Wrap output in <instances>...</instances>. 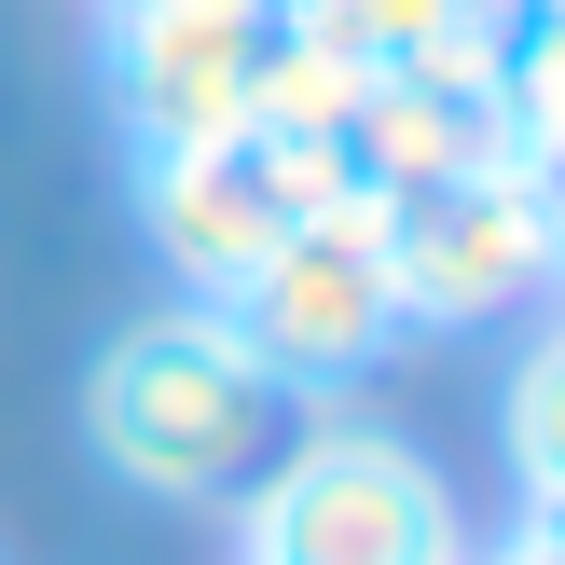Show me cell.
<instances>
[{
    "label": "cell",
    "instance_id": "cell-1",
    "mask_svg": "<svg viewBox=\"0 0 565 565\" xmlns=\"http://www.w3.org/2000/svg\"><path fill=\"white\" fill-rule=\"evenodd\" d=\"M303 428V401L248 359V331L221 303L166 290L152 318H125L83 359V456L152 511H235L276 469V441Z\"/></svg>",
    "mask_w": 565,
    "mask_h": 565
},
{
    "label": "cell",
    "instance_id": "cell-2",
    "mask_svg": "<svg viewBox=\"0 0 565 565\" xmlns=\"http://www.w3.org/2000/svg\"><path fill=\"white\" fill-rule=\"evenodd\" d=\"M235 539H248V565H469V511L401 428L318 414L235 497Z\"/></svg>",
    "mask_w": 565,
    "mask_h": 565
},
{
    "label": "cell",
    "instance_id": "cell-3",
    "mask_svg": "<svg viewBox=\"0 0 565 565\" xmlns=\"http://www.w3.org/2000/svg\"><path fill=\"white\" fill-rule=\"evenodd\" d=\"M221 318L248 331V359H263L290 401H345V386H373L386 359L414 345V318H401V263H386V207H373V193L303 207L290 235H276V263L248 276Z\"/></svg>",
    "mask_w": 565,
    "mask_h": 565
},
{
    "label": "cell",
    "instance_id": "cell-4",
    "mask_svg": "<svg viewBox=\"0 0 565 565\" xmlns=\"http://www.w3.org/2000/svg\"><path fill=\"white\" fill-rule=\"evenodd\" d=\"M552 248L565 207L539 166H469L386 207V263H401V318L414 331H497L524 303H552Z\"/></svg>",
    "mask_w": 565,
    "mask_h": 565
},
{
    "label": "cell",
    "instance_id": "cell-5",
    "mask_svg": "<svg viewBox=\"0 0 565 565\" xmlns=\"http://www.w3.org/2000/svg\"><path fill=\"white\" fill-rule=\"evenodd\" d=\"M125 166H138L125 180L138 235H152V263L180 276L193 303H235L248 276L276 263V235L345 193L331 152H276V138H193V152H125Z\"/></svg>",
    "mask_w": 565,
    "mask_h": 565
},
{
    "label": "cell",
    "instance_id": "cell-6",
    "mask_svg": "<svg viewBox=\"0 0 565 565\" xmlns=\"http://www.w3.org/2000/svg\"><path fill=\"white\" fill-rule=\"evenodd\" d=\"M97 83L125 152H193V138H248V97H263L276 14L263 0H97Z\"/></svg>",
    "mask_w": 565,
    "mask_h": 565
},
{
    "label": "cell",
    "instance_id": "cell-7",
    "mask_svg": "<svg viewBox=\"0 0 565 565\" xmlns=\"http://www.w3.org/2000/svg\"><path fill=\"white\" fill-rule=\"evenodd\" d=\"M469 166H524L511 110H497V55L483 70H373L345 110V193L401 207L428 180H469Z\"/></svg>",
    "mask_w": 565,
    "mask_h": 565
},
{
    "label": "cell",
    "instance_id": "cell-8",
    "mask_svg": "<svg viewBox=\"0 0 565 565\" xmlns=\"http://www.w3.org/2000/svg\"><path fill=\"white\" fill-rule=\"evenodd\" d=\"M303 28L359 70H483L497 55L483 0H303Z\"/></svg>",
    "mask_w": 565,
    "mask_h": 565
},
{
    "label": "cell",
    "instance_id": "cell-9",
    "mask_svg": "<svg viewBox=\"0 0 565 565\" xmlns=\"http://www.w3.org/2000/svg\"><path fill=\"white\" fill-rule=\"evenodd\" d=\"M497 110H511V152L565 166V0H524V14H497Z\"/></svg>",
    "mask_w": 565,
    "mask_h": 565
},
{
    "label": "cell",
    "instance_id": "cell-10",
    "mask_svg": "<svg viewBox=\"0 0 565 565\" xmlns=\"http://www.w3.org/2000/svg\"><path fill=\"white\" fill-rule=\"evenodd\" d=\"M497 441H511L524 511H565V318L511 359V386H497Z\"/></svg>",
    "mask_w": 565,
    "mask_h": 565
},
{
    "label": "cell",
    "instance_id": "cell-11",
    "mask_svg": "<svg viewBox=\"0 0 565 565\" xmlns=\"http://www.w3.org/2000/svg\"><path fill=\"white\" fill-rule=\"evenodd\" d=\"M469 565H565V524H552V511H524L511 539H497V552H469Z\"/></svg>",
    "mask_w": 565,
    "mask_h": 565
},
{
    "label": "cell",
    "instance_id": "cell-12",
    "mask_svg": "<svg viewBox=\"0 0 565 565\" xmlns=\"http://www.w3.org/2000/svg\"><path fill=\"white\" fill-rule=\"evenodd\" d=\"M552 207H565V193H552ZM552 303H565V248H552Z\"/></svg>",
    "mask_w": 565,
    "mask_h": 565
},
{
    "label": "cell",
    "instance_id": "cell-13",
    "mask_svg": "<svg viewBox=\"0 0 565 565\" xmlns=\"http://www.w3.org/2000/svg\"><path fill=\"white\" fill-rule=\"evenodd\" d=\"M263 14H303V0H263Z\"/></svg>",
    "mask_w": 565,
    "mask_h": 565
},
{
    "label": "cell",
    "instance_id": "cell-14",
    "mask_svg": "<svg viewBox=\"0 0 565 565\" xmlns=\"http://www.w3.org/2000/svg\"><path fill=\"white\" fill-rule=\"evenodd\" d=\"M483 14H524V0H483Z\"/></svg>",
    "mask_w": 565,
    "mask_h": 565
},
{
    "label": "cell",
    "instance_id": "cell-15",
    "mask_svg": "<svg viewBox=\"0 0 565 565\" xmlns=\"http://www.w3.org/2000/svg\"><path fill=\"white\" fill-rule=\"evenodd\" d=\"M552 524H565V511H552Z\"/></svg>",
    "mask_w": 565,
    "mask_h": 565
}]
</instances>
